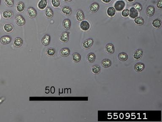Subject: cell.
<instances>
[{
    "label": "cell",
    "instance_id": "9",
    "mask_svg": "<svg viewBox=\"0 0 162 122\" xmlns=\"http://www.w3.org/2000/svg\"><path fill=\"white\" fill-rule=\"evenodd\" d=\"M61 11L63 14L67 16H70L72 12V10L71 8L67 6H63L61 9Z\"/></svg>",
    "mask_w": 162,
    "mask_h": 122
},
{
    "label": "cell",
    "instance_id": "3",
    "mask_svg": "<svg viewBox=\"0 0 162 122\" xmlns=\"http://www.w3.org/2000/svg\"><path fill=\"white\" fill-rule=\"evenodd\" d=\"M143 54V51L142 49H137L133 54V58L136 60H139L141 59Z\"/></svg>",
    "mask_w": 162,
    "mask_h": 122
},
{
    "label": "cell",
    "instance_id": "37",
    "mask_svg": "<svg viewBox=\"0 0 162 122\" xmlns=\"http://www.w3.org/2000/svg\"><path fill=\"white\" fill-rule=\"evenodd\" d=\"M4 1L6 5L9 7H11L14 5V0H4Z\"/></svg>",
    "mask_w": 162,
    "mask_h": 122
},
{
    "label": "cell",
    "instance_id": "43",
    "mask_svg": "<svg viewBox=\"0 0 162 122\" xmlns=\"http://www.w3.org/2000/svg\"><path fill=\"white\" fill-rule=\"evenodd\" d=\"M126 116H127V117H128V116L129 117L130 116V115H129V114L127 113V114H126Z\"/></svg>",
    "mask_w": 162,
    "mask_h": 122
},
{
    "label": "cell",
    "instance_id": "29",
    "mask_svg": "<svg viewBox=\"0 0 162 122\" xmlns=\"http://www.w3.org/2000/svg\"><path fill=\"white\" fill-rule=\"evenodd\" d=\"M134 22L137 25H142L144 23V20L141 17H137L134 19Z\"/></svg>",
    "mask_w": 162,
    "mask_h": 122
},
{
    "label": "cell",
    "instance_id": "22",
    "mask_svg": "<svg viewBox=\"0 0 162 122\" xmlns=\"http://www.w3.org/2000/svg\"><path fill=\"white\" fill-rule=\"evenodd\" d=\"M60 54L62 57H67L69 55L70 53V50L67 48H62L60 50Z\"/></svg>",
    "mask_w": 162,
    "mask_h": 122
},
{
    "label": "cell",
    "instance_id": "39",
    "mask_svg": "<svg viewBox=\"0 0 162 122\" xmlns=\"http://www.w3.org/2000/svg\"><path fill=\"white\" fill-rule=\"evenodd\" d=\"M102 1L105 3H109L111 1V0H102Z\"/></svg>",
    "mask_w": 162,
    "mask_h": 122
},
{
    "label": "cell",
    "instance_id": "20",
    "mask_svg": "<svg viewBox=\"0 0 162 122\" xmlns=\"http://www.w3.org/2000/svg\"><path fill=\"white\" fill-rule=\"evenodd\" d=\"M25 4L23 2H19L18 3L16 6L17 11L19 12H23L25 9Z\"/></svg>",
    "mask_w": 162,
    "mask_h": 122
},
{
    "label": "cell",
    "instance_id": "19",
    "mask_svg": "<svg viewBox=\"0 0 162 122\" xmlns=\"http://www.w3.org/2000/svg\"><path fill=\"white\" fill-rule=\"evenodd\" d=\"M100 6L99 4L96 3H94L90 6L89 10L91 12L95 13L99 10Z\"/></svg>",
    "mask_w": 162,
    "mask_h": 122
},
{
    "label": "cell",
    "instance_id": "40",
    "mask_svg": "<svg viewBox=\"0 0 162 122\" xmlns=\"http://www.w3.org/2000/svg\"><path fill=\"white\" fill-rule=\"evenodd\" d=\"M123 114H120V118L122 119L123 118Z\"/></svg>",
    "mask_w": 162,
    "mask_h": 122
},
{
    "label": "cell",
    "instance_id": "4",
    "mask_svg": "<svg viewBox=\"0 0 162 122\" xmlns=\"http://www.w3.org/2000/svg\"><path fill=\"white\" fill-rule=\"evenodd\" d=\"M125 6L124 1H118L115 3V9L118 11H121L123 9Z\"/></svg>",
    "mask_w": 162,
    "mask_h": 122
},
{
    "label": "cell",
    "instance_id": "41",
    "mask_svg": "<svg viewBox=\"0 0 162 122\" xmlns=\"http://www.w3.org/2000/svg\"><path fill=\"white\" fill-rule=\"evenodd\" d=\"M63 1H65L66 2H69L72 1V0H63Z\"/></svg>",
    "mask_w": 162,
    "mask_h": 122
},
{
    "label": "cell",
    "instance_id": "23",
    "mask_svg": "<svg viewBox=\"0 0 162 122\" xmlns=\"http://www.w3.org/2000/svg\"><path fill=\"white\" fill-rule=\"evenodd\" d=\"M152 25L154 28L157 29H160L162 25V22L160 19H155L152 22Z\"/></svg>",
    "mask_w": 162,
    "mask_h": 122
},
{
    "label": "cell",
    "instance_id": "2",
    "mask_svg": "<svg viewBox=\"0 0 162 122\" xmlns=\"http://www.w3.org/2000/svg\"><path fill=\"white\" fill-rule=\"evenodd\" d=\"M27 13L29 17L32 19L36 18L37 15L36 10L33 7H29L27 9Z\"/></svg>",
    "mask_w": 162,
    "mask_h": 122
},
{
    "label": "cell",
    "instance_id": "12",
    "mask_svg": "<svg viewBox=\"0 0 162 122\" xmlns=\"http://www.w3.org/2000/svg\"><path fill=\"white\" fill-rule=\"evenodd\" d=\"M144 67V64L143 63H138L134 66V69L137 73H140L143 71Z\"/></svg>",
    "mask_w": 162,
    "mask_h": 122
},
{
    "label": "cell",
    "instance_id": "26",
    "mask_svg": "<svg viewBox=\"0 0 162 122\" xmlns=\"http://www.w3.org/2000/svg\"><path fill=\"white\" fill-rule=\"evenodd\" d=\"M101 65L104 68H108L110 67L111 64V62L109 59H105L102 61Z\"/></svg>",
    "mask_w": 162,
    "mask_h": 122
},
{
    "label": "cell",
    "instance_id": "28",
    "mask_svg": "<svg viewBox=\"0 0 162 122\" xmlns=\"http://www.w3.org/2000/svg\"><path fill=\"white\" fill-rule=\"evenodd\" d=\"M72 59L74 62L78 63L80 62L81 59V55L79 53H74L72 56Z\"/></svg>",
    "mask_w": 162,
    "mask_h": 122
},
{
    "label": "cell",
    "instance_id": "34",
    "mask_svg": "<svg viewBox=\"0 0 162 122\" xmlns=\"http://www.w3.org/2000/svg\"><path fill=\"white\" fill-rule=\"evenodd\" d=\"M133 6V7L134 8L138 11H140L142 10V5L139 3H136L134 4Z\"/></svg>",
    "mask_w": 162,
    "mask_h": 122
},
{
    "label": "cell",
    "instance_id": "18",
    "mask_svg": "<svg viewBox=\"0 0 162 122\" xmlns=\"http://www.w3.org/2000/svg\"><path fill=\"white\" fill-rule=\"evenodd\" d=\"M23 41L22 38L20 37H17L14 39L13 42V44L14 47L16 48H20L22 45H23Z\"/></svg>",
    "mask_w": 162,
    "mask_h": 122
},
{
    "label": "cell",
    "instance_id": "24",
    "mask_svg": "<svg viewBox=\"0 0 162 122\" xmlns=\"http://www.w3.org/2000/svg\"><path fill=\"white\" fill-rule=\"evenodd\" d=\"M101 67L100 66L97 64L94 65L92 66V72L94 74L97 75L99 74V73H100V72L101 71Z\"/></svg>",
    "mask_w": 162,
    "mask_h": 122
},
{
    "label": "cell",
    "instance_id": "11",
    "mask_svg": "<svg viewBox=\"0 0 162 122\" xmlns=\"http://www.w3.org/2000/svg\"><path fill=\"white\" fill-rule=\"evenodd\" d=\"M50 40H51V38H50V35L48 34H45V35L43 37L41 40V43L44 46H47L50 43Z\"/></svg>",
    "mask_w": 162,
    "mask_h": 122
},
{
    "label": "cell",
    "instance_id": "42",
    "mask_svg": "<svg viewBox=\"0 0 162 122\" xmlns=\"http://www.w3.org/2000/svg\"><path fill=\"white\" fill-rule=\"evenodd\" d=\"M127 1L129 2H133V1H134V0H127Z\"/></svg>",
    "mask_w": 162,
    "mask_h": 122
},
{
    "label": "cell",
    "instance_id": "27",
    "mask_svg": "<svg viewBox=\"0 0 162 122\" xmlns=\"http://www.w3.org/2000/svg\"><path fill=\"white\" fill-rule=\"evenodd\" d=\"M129 16L132 18H135L138 16V11L134 8H131L130 10Z\"/></svg>",
    "mask_w": 162,
    "mask_h": 122
},
{
    "label": "cell",
    "instance_id": "25",
    "mask_svg": "<svg viewBox=\"0 0 162 122\" xmlns=\"http://www.w3.org/2000/svg\"><path fill=\"white\" fill-rule=\"evenodd\" d=\"M48 1L47 0H41L38 3V7L41 10L44 9L47 5Z\"/></svg>",
    "mask_w": 162,
    "mask_h": 122
},
{
    "label": "cell",
    "instance_id": "30",
    "mask_svg": "<svg viewBox=\"0 0 162 122\" xmlns=\"http://www.w3.org/2000/svg\"><path fill=\"white\" fill-rule=\"evenodd\" d=\"M95 59H96V57L94 53H90L87 56V60L89 63H93L95 60Z\"/></svg>",
    "mask_w": 162,
    "mask_h": 122
},
{
    "label": "cell",
    "instance_id": "7",
    "mask_svg": "<svg viewBox=\"0 0 162 122\" xmlns=\"http://www.w3.org/2000/svg\"><path fill=\"white\" fill-rule=\"evenodd\" d=\"M69 39V33L68 32H63L60 36V40L63 43H67Z\"/></svg>",
    "mask_w": 162,
    "mask_h": 122
},
{
    "label": "cell",
    "instance_id": "5",
    "mask_svg": "<svg viewBox=\"0 0 162 122\" xmlns=\"http://www.w3.org/2000/svg\"><path fill=\"white\" fill-rule=\"evenodd\" d=\"M94 41L92 39H86L82 43V47L85 49H88L91 48L93 44Z\"/></svg>",
    "mask_w": 162,
    "mask_h": 122
},
{
    "label": "cell",
    "instance_id": "38",
    "mask_svg": "<svg viewBox=\"0 0 162 122\" xmlns=\"http://www.w3.org/2000/svg\"><path fill=\"white\" fill-rule=\"evenodd\" d=\"M157 6L158 9H162V0H158L156 4Z\"/></svg>",
    "mask_w": 162,
    "mask_h": 122
},
{
    "label": "cell",
    "instance_id": "10",
    "mask_svg": "<svg viewBox=\"0 0 162 122\" xmlns=\"http://www.w3.org/2000/svg\"><path fill=\"white\" fill-rule=\"evenodd\" d=\"M105 50L108 54H112L115 53V48L114 45L111 43H109L106 45L105 48Z\"/></svg>",
    "mask_w": 162,
    "mask_h": 122
},
{
    "label": "cell",
    "instance_id": "16",
    "mask_svg": "<svg viewBox=\"0 0 162 122\" xmlns=\"http://www.w3.org/2000/svg\"><path fill=\"white\" fill-rule=\"evenodd\" d=\"M45 15L48 18H52L54 16V14L53 9L50 7H47L45 10Z\"/></svg>",
    "mask_w": 162,
    "mask_h": 122
},
{
    "label": "cell",
    "instance_id": "6",
    "mask_svg": "<svg viewBox=\"0 0 162 122\" xmlns=\"http://www.w3.org/2000/svg\"><path fill=\"white\" fill-rule=\"evenodd\" d=\"M76 19L79 21H82L85 19V15L84 11L82 10H78L76 15Z\"/></svg>",
    "mask_w": 162,
    "mask_h": 122
},
{
    "label": "cell",
    "instance_id": "17",
    "mask_svg": "<svg viewBox=\"0 0 162 122\" xmlns=\"http://www.w3.org/2000/svg\"><path fill=\"white\" fill-rule=\"evenodd\" d=\"M3 29L6 33H11L14 30V26L11 23H6L4 25Z\"/></svg>",
    "mask_w": 162,
    "mask_h": 122
},
{
    "label": "cell",
    "instance_id": "15",
    "mask_svg": "<svg viewBox=\"0 0 162 122\" xmlns=\"http://www.w3.org/2000/svg\"><path fill=\"white\" fill-rule=\"evenodd\" d=\"M146 14L147 16L152 17L153 16L155 13V8L153 6H149L146 9Z\"/></svg>",
    "mask_w": 162,
    "mask_h": 122
},
{
    "label": "cell",
    "instance_id": "44",
    "mask_svg": "<svg viewBox=\"0 0 162 122\" xmlns=\"http://www.w3.org/2000/svg\"><path fill=\"white\" fill-rule=\"evenodd\" d=\"M1 0H0V6H1Z\"/></svg>",
    "mask_w": 162,
    "mask_h": 122
},
{
    "label": "cell",
    "instance_id": "31",
    "mask_svg": "<svg viewBox=\"0 0 162 122\" xmlns=\"http://www.w3.org/2000/svg\"><path fill=\"white\" fill-rule=\"evenodd\" d=\"M118 58L120 61L122 62H125L128 59V56L126 53L124 52L120 53L118 56Z\"/></svg>",
    "mask_w": 162,
    "mask_h": 122
},
{
    "label": "cell",
    "instance_id": "21",
    "mask_svg": "<svg viewBox=\"0 0 162 122\" xmlns=\"http://www.w3.org/2000/svg\"><path fill=\"white\" fill-rule=\"evenodd\" d=\"M63 28L66 30H69L71 27V21L69 19H66L62 22Z\"/></svg>",
    "mask_w": 162,
    "mask_h": 122
},
{
    "label": "cell",
    "instance_id": "1",
    "mask_svg": "<svg viewBox=\"0 0 162 122\" xmlns=\"http://www.w3.org/2000/svg\"><path fill=\"white\" fill-rule=\"evenodd\" d=\"M15 22L18 25L21 26L24 25L25 23V20L23 16L18 15L16 16L15 18Z\"/></svg>",
    "mask_w": 162,
    "mask_h": 122
},
{
    "label": "cell",
    "instance_id": "35",
    "mask_svg": "<svg viewBox=\"0 0 162 122\" xmlns=\"http://www.w3.org/2000/svg\"><path fill=\"white\" fill-rule=\"evenodd\" d=\"M51 3L53 6L55 8L58 7L60 5V0H52Z\"/></svg>",
    "mask_w": 162,
    "mask_h": 122
},
{
    "label": "cell",
    "instance_id": "33",
    "mask_svg": "<svg viewBox=\"0 0 162 122\" xmlns=\"http://www.w3.org/2000/svg\"><path fill=\"white\" fill-rule=\"evenodd\" d=\"M46 53L49 57H54L56 54V51L54 48H49L46 50Z\"/></svg>",
    "mask_w": 162,
    "mask_h": 122
},
{
    "label": "cell",
    "instance_id": "36",
    "mask_svg": "<svg viewBox=\"0 0 162 122\" xmlns=\"http://www.w3.org/2000/svg\"><path fill=\"white\" fill-rule=\"evenodd\" d=\"M129 13L130 10H129L128 9H125L122 11V15L124 17H127L129 15Z\"/></svg>",
    "mask_w": 162,
    "mask_h": 122
},
{
    "label": "cell",
    "instance_id": "14",
    "mask_svg": "<svg viewBox=\"0 0 162 122\" xmlns=\"http://www.w3.org/2000/svg\"><path fill=\"white\" fill-rule=\"evenodd\" d=\"M11 38L9 36H4L1 37L0 39V42L3 45H7L11 42Z\"/></svg>",
    "mask_w": 162,
    "mask_h": 122
},
{
    "label": "cell",
    "instance_id": "32",
    "mask_svg": "<svg viewBox=\"0 0 162 122\" xmlns=\"http://www.w3.org/2000/svg\"><path fill=\"white\" fill-rule=\"evenodd\" d=\"M107 13L109 16L112 17L114 16L116 14V9L113 7H109L107 9Z\"/></svg>",
    "mask_w": 162,
    "mask_h": 122
},
{
    "label": "cell",
    "instance_id": "13",
    "mask_svg": "<svg viewBox=\"0 0 162 122\" xmlns=\"http://www.w3.org/2000/svg\"><path fill=\"white\" fill-rule=\"evenodd\" d=\"M80 26L82 30L87 31L88 30L90 29V23L87 21L83 20L80 23Z\"/></svg>",
    "mask_w": 162,
    "mask_h": 122
},
{
    "label": "cell",
    "instance_id": "8",
    "mask_svg": "<svg viewBox=\"0 0 162 122\" xmlns=\"http://www.w3.org/2000/svg\"><path fill=\"white\" fill-rule=\"evenodd\" d=\"M14 13L10 10H6L2 13V16L5 19H8L11 18L13 17Z\"/></svg>",
    "mask_w": 162,
    "mask_h": 122
}]
</instances>
